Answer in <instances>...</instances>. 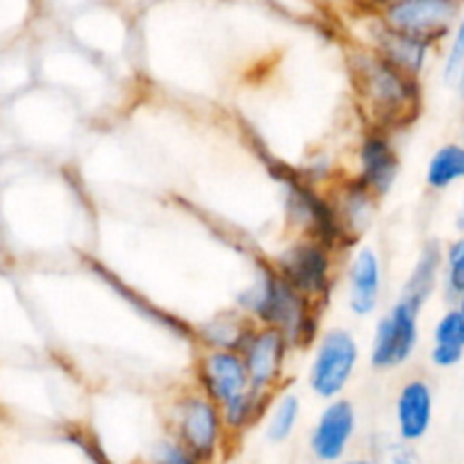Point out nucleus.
<instances>
[{"instance_id":"1","label":"nucleus","mask_w":464,"mask_h":464,"mask_svg":"<svg viewBox=\"0 0 464 464\" xmlns=\"http://www.w3.org/2000/svg\"><path fill=\"white\" fill-rule=\"evenodd\" d=\"M242 307L253 324L280 330L289 346H307L316 337L319 303L292 287L278 269H260L253 287L242 296Z\"/></svg>"},{"instance_id":"2","label":"nucleus","mask_w":464,"mask_h":464,"mask_svg":"<svg viewBox=\"0 0 464 464\" xmlns=\"http://www.w3.org/2000/svg\"><path fill=\"white\" fill-rule=\"evenodd\" d=\"M360 93L376 119V130L408 126L421 107L417 75L405 73L381 55L360 64Z\"/></svg>"},{"instance_id":"3","label":"nucleus","mask_w":464,"mask_h":464,"mask_svg":"<svg viewBox=\"0 0 464 464\" xmlns=\"http://www.w3.org/2000/svg\"><path fill=\"white\" fill-rule=\"evenodd\" d=\"M169 432L198 459L200 464H218L227 455L230 430L223 421L221 408L203 392L178 396L171 410Z\"/></svg>"},{"instance_id":"4","label":"nucleus","mask_w":464,"mask_h":464,"mask_svg":"<svg viewBox=\"0 0 464 464\" xmlns=\"http://www.w3.org/2000/svg\"><path fill=\"white\" fill-rule=\"evenodd\" d=\"M360 364L358 339L346 328H330L316 339L307 385L321 401H333L346 392Z\"/></svg>"},{"instance_id":"5","label":"nucleus","mask_w":464,"mask_h":464,"mask_svg":"<svg viewBox=\"0 0 464 464\" xmlns=\"http://www.w3.org/2000/svg\"><path fill=\"white\" fill-rule=\"evenodd\" d=\"M419 314L405 301H396L373 328L369 362L378 372H392L410 362L419 343Z\"/></svg>"},{"instance_id":"6","label":"nucleus","mask_w":464,"mask_h":464,"mask_svg":"<svg viewBox=\"0 0 464 464\" xmlns=\"http://www.w3.org/2000/svg\"><path fill=\"white\" fill-rule=\"evenodd\" d=\"M289 348L292 346H289L287 337L280 330L257 324L248 328L242 343H239L237 353H242L253 390L274 396L278 394Z\"/></svg>"},{"instance_id":"7","label":"nucleus","mask_w":464,"mask_h":464,"mask_svg":"<svg viewBox=\"0 0 464 464\" xmlns=\"http://www.w3.org/2000/svg\"><path fill=\"white\" fill-rule=\"evenodd\" d=\"M278 274L292 287L321 303L333 287V251L314 239H303L280 256Z\"/></svg>"},{"instance_id":"8","label":"nucleus","mask_w":464,"mask_h":464,"mask_svg":"<svg viewBox=\"0 0 464 464\" xmlns=\"http://www.w3.org/2000/svg\"><path fill=\"white\" fill-rule=\"evenodd\" d=\"M358 432V412L348 399L325 401L307 437V449L319 464H337L348 458Z\"/></svg>"},{"instance_id":"9","label":"nucleus","mask_w":464,"mask_h":464,"mask_svg":"<svg viewBox=\"0 0 464 464\" xmlns=\"http://www.w3.org/2000/svg\"><path fill=\"white\" fill-rule=\"evenodd\" d=\"M462 0H392L387 7V28L423 39L432 46L450 30Z\"/></svg>"},{"instance_id":"10","label":"nucleus","mask_w":464,"mask_h":464,"mask_svg":"<svg viewBox=\"0 0 464 464\" xmlns=\"http://www.w3.org/2000/svg\"><path fill=\"white\" fill-rule=\"evenodd\" d=\"M198 376L200 392L209 396L218 408L232 403L251 390V378L242 353L232 348H209L200 358Z\"/></svg>"},{"instance_id":"11","label":"nucleus","mask_w":464,"mask_h":464,"mask_svg":"<svg viewBox=\"0 0 464 464\" xmlns=\"http://www.w3.org/2000/svg\"><path fill=\"white\" fill-rule=\"evenodd\" d=\"M435 417L432 387L421 378H412L399 390L394 401L396 437L408 444H417L428 435Z\"/></svg>"},{"instance_id":"12","label":"nucleus","mask_w":464,"mask_h":464,"mask_svg":"<svg viewBox=\"0 0 464 464\" xmlns=\"http://www.w3.org/2000/svg\"><path fill=\"white\" fill-rule=\"evenodd\" d=\"M358 180L376 198L390 194L401 171V160L385 130L369 132L358 150Z\"/></svg>"},{"instance_id":"13","label":"nucleus","mask_w":464,"mask_h":464,"mask_svg":"<svg viewBox=\"0 0 464 464\" xmlns=\"http://www.w3.org/2000/svg\"><path fill=\"white\" fill-rule=\"evenodd\" d=\"M348 310L355 316H372L382 298V262L373 248L353 253L346 271Z\"/></svg>"},{"instance_id":"14","label":"nucleus","mask_w":464,"mask_h":464,"mask_svg":"<svg viewBox=\"0 0 464 464\" xmlns=\"http://www.w3.org/2000/svg\"><path fill=\"white\" fill-rule=\"evenodd\" d=\"M441 274H444V253H441L440 244L428 242L419 253L399 298L412 305L414 310L421 312L426 303L430 301L432 294H435Z\"/></svg>"},{"instance_id":"15","label":"nucleus","mask_w":464,"mask_h":464,"mask_svg":"<svg viewBox=\"0 0 464 464\" xmlns=\"http://www.w3.org/2000/svg\"><path fill=\"white\" fill-rule=\"evenodd\" d=\"M464 358V319L458 307H450L432 330L430 362L440 369H450Z\"/></svg>"},{"instance_id":"16","label":"nucleus","mask_w":464,"mask_h":464,"mask_svg":"<svg viewBox=\"0 0 464 464\" xmlns=\"http://www.w3.org/2000/svg\"><path fill=\"white\" fill-rule=\"evenodd\" d=\"M428 51H430V44L423 42V39L410 37L405 33H399V30L387 28V33L381 39V57H385L390 64L399 66L401 71L410 75L421 73Z\"/></svg>"},{"instance_id":"17","label":"nucleus","mask_w":464,"mask_h":464,"mask_svg":"<svg viewBox=\"0 0 464 464\" xmlns=\"http://www.w3.org/2000/svg\"><path fill=\"white\" fill-rule=\"evenodd\" d=\"M303 405L294 392H278L265 417V437L269 444H285L294 437L301 423Z\"/></svg>"},{"instance_id":"18","label":"nucleus","mask_w":464,"mask_h":464,"mask_svg":"<svg viewBox=\"0 0 464 464\" xmlns=\"http://www.w3.org/2000/svg\"><path fill=\"white\" fill-rule=\"evenodd\" d=\"M464 180V144H444L432 153L426 167V185L430 189H449Z\"/></svg>"},{"instance_id":"19","label":"nucleus","mask_w":464,"mask_h":464,"mask_svg":"<svg viewBox=\"0 0 464 464\" xmlns=\"http://www.w3.org/2000/svg\"><path fill=\"white\" fill-rule=\"evenodd\" d=\"M444 287L453 301L464 292V232L444 253Z\"/></svg>"},{"instance_id":"20","label":"nucleus","mask_w":464,"mask_h":464,"mask_svg":"<svg viewBox=\"0 0 464 464\" xmlns=\"http://www.w3.org/2000/svg\"><path fill=\"white\" fill-rule=\"evenodd\" d=\"M144 464H200L171 432L155 440L146 450Z\"/></svg>"},{"instance_id":"21","label":"nucleus","mask_w":464,"mask_h":464,"mask_svg":"<svg viewBox=\"0 0 464 464\" xmlns=\"http://www.w3.org/2000/svg\"><path fill=\"white\" fill-rule=\"evenodd\" d=\"M378 464H423L421 458H419L414 444H408V441H401L399 437L392 441H385L381 444L376 455H372Z\"/></svg>"},{"instance_id":"22","label":"nucleus","mask_w":464,"mask_h":464,"mask_svg":"<svg viewBox=\"0 0 464 464\" xmlns=\"http://www.w3.org/2000/svg\"><path fill=\"white\" fill-rule=\"evenodd\" d=\"M464 64V12L459 16V24L455 28L453 42H450L449 55H446V64H444V78L446 82H453L455 75H458L459 66Z\"/></svg>"},{"instance_id":"23","label":"nucleus","mask_w":464,"mask_h":464,"mask_svg":"<svg viewBox=\"0 0 464 464\" xmlns=\"http://www.w3.org/2000/svg\"><path fill=\"white\" fill-rule=\"evenodd\" d=\"M337 464H378L372 455H358V458H343Z\"/></svg>"},{"instance_id":"24","label":"nucleus","mask_w":464,"mask_h":464,"mask_svg":"<svg viewBox=\"0 0 464 464\" xmlns=\"http://www.w3.org/2000/svg\"><path fill=\"white\" fill-rule=\"evenodd\" d=\"M453 82L458 84L459 93H462V96H464V64L459 66V71H458V75H455V80H453Z\"/></svg>"},{"instance_id":"25","label":"nucleus","mask_w":464,"mask_h":464,"mask_svg":"<svg viewBox=\"0 0 464 464\" xmlns=\"http://www.w3.org/2000/svg\"><path fill=\"white\" fill-rule=\"evenodd\" d=\"M458 310H459V314H462V319H464V292L459 294V298H458Z\"/></svg>"},{"instance_id":"26","label":"nucleus","mask_w":464,"mask_h":464,"mask_svg":"<svg viewBox=\"0 0 464 464\" xmlns=\"http://www.w3.org/2000/svg\"><path fill=\"white\" fill-rule=\"evenodd\" d=\"M459 214H462V217H464V196H462V212H459Z\"/></svg>"}]
</instances>
